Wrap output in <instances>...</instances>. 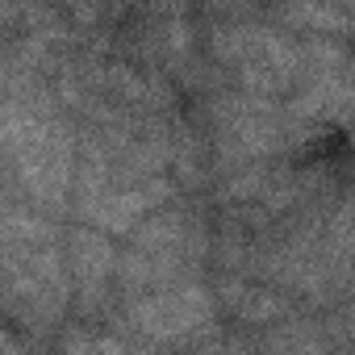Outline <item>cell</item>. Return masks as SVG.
Instances as JSON below:
<instances>
[{
    "instance_id": "cell-1",
    "label": "cell",
    "mask_w": 355,
    "mask_h": 355,
    "mask_svg": "<svg viewBox=\"0 0 355 355\" xmlns=\"http://www.w3.org/2000/svg\"><path fill=\"white\" fill-rule=\"evenodd\" d=\"M351 159V142H347V134L343 130H322L318 138H309L305 146H301V167H338V163H347Z\"/></svg>"
}]
</instances>
